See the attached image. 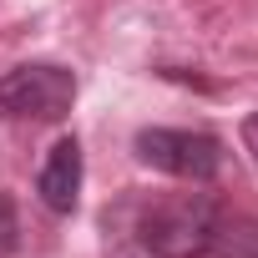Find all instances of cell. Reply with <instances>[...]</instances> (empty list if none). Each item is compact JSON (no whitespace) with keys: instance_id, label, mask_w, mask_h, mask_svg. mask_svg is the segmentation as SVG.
Segmentation results:
<instances>
[{"instance_id":"1","label":"cell","mask_w":258,"mask_h":258,"mask_svg":"<svg viewBox=\"0 0 258 258\" xmlns=\"http://www.w3.org/2000/svg\"><path fill=\"white\" fill-rule=\"evenodd\" d=\"M218 213H223V208H218L213 198H203V192L162 198V203H152V208L142 213L137 243H142L152 258H203Z\"/></svg>"},{"instance_id":"2","label":"cell","mask_w":258,"mask_h":258,"mask_svg":"<svg viewBox=\"0 0 258 258\" xmlns=\"http://www.w3.org/2000/svg\"><path fill=\"white\" fill-rule=\"evenodd\" d=\"M76 101V76L56 61H26L0 76V111L21 121H61Z\"/></svg>"},{"instance_id":"3","label":"cell","mask_w":258,"mask_h":258,"mask_svg":"<svg viewBox=\"0 0 258 258\" xmlns=\"http://www.w3.org/2000/svg\"><path fill=\"white\" fill-rule=\"evenodd\" d=\"M137 157L182 182H213L223 167V142L213 132H177V126H147L137 132Z\"/></svg>"},{"instance_id":"4","label":"cell","mask_w":258,"mask_h":258,"mask_svg":"<svg viewBox=\"0 0 258 258\" xmlns=\"http://www.w3.org/2000/svg\"><path fill=\"white\" fill-rule=\"evenodd\" d=\"M36 192L51 213H71L76 198H81V142L76 137H61L46 162H41V177H36Z\"/></svg>"},{"instance_id":"5","label":"cell","mask_w":258,"mask_h":258,"mask_svg":"<svg viewBox=\"0 0 258 258\" xmlns=\"http://www.w3.org/2000/svg\"><path fill=\"white\" fill-rule=\"evenodd\" d=\"M203 258H258V218L243 213H218L208 253Z\"/></svg>"},{"instance_id":"6","label":"cell","mask_w":258,"mask_h":258,"mask_svg":"<svg viewBox=\"0 0 258 258\" xmlns=\"http://www.w3.org/2000/svg\"><path fill=\"white\" fill-rule=\"evenodd\" d=\"M16 238H21V223H16V208H11V198L0 192V258H6L11 248H16Z\"/></svg>"},{"instance_id":"7","label":"cell","mask_w":258,"mask_h":258,"mask_svg":"<svg viewBox=\"0 0 258 258\" xmlns=\"http://www.w3.org/2000/svg\"><path fill=\"white\" fill-rule=\"evenodd\" d=\"M243 147H248V157H253V167H258V111L243 121Z\"/></svg>"}]
</instances>
